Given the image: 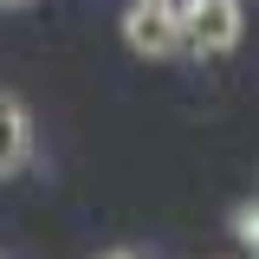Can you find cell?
Instances as JSON below:
<instances>
[{
  "label": "cell",
  "instance_id": "3957f363",
  "mask_svg": "<svg viewBox=\"0 0 259 259\" xmlns=\"http://www.w3.org/2000/svg\"><path fill=\"white\" fill-rule=\"evenodd\" d=\"M32 149V130H26V110H20V97L0 91V175H13Z\"/></svg>",
  "mask_w": 259,
  "mask_h": 259
},
{
  "label": "cell",
  "instance_id": "5b68a950",
  "mask_svg": "<svg viewBox=\"0 0 259 259\" xmlns=\"http://www.w3.org/2000/svg\"><path fill=\"white\" fill-rule=\"evenodd\" d=\"M104 259H143V253H130V246H117V253H104Z\"/></svg>",
  "mask_w": 259,
  "mask_h": 259
},
{
  "label": "cell",
  "instance_id": "7a4b0ae2",
  "mask_svg": "<svg viewBox=\"0 0 259 259\" xmlns=\"http://www.w3.org/2000/svg\"><path fill=\"white\" fill-rule=\"evenodd\" d=\"M123 46L136 59H175L182 26H175V0H130L123 13Z\"/></svg>",
  "mask_w": 259,
  "mask_h": 259
},
{
  "label": "cell",
  "instance_id": "8992f818",
  "mask_svg": "<svg viewBox=\"0 0 259 259\" xmlns=\"http://www.w3.org/2000/svg\"><path fill=\"white\" fill-rule=\"evenodd\" d=\"M0 7H20V0H0Z\"/></svg>",
  "mask_w": 259,
  "mask_h": 259
},
{
  "label": "cell",
  "instance_id": "6da1fadb",
  "mask_svg": "<svg viewBox=\"0 0 259 259\" xmlns=\"http://www.w3.org/2000/svg\"><path fill=\"white\" fill-rule=\"evenodd\" d=\"M175 26H182V52L221 59L240 46L246 13H240V0H175Z\"/></svg>",
  "mask_w": 259,
  "mask_h": 259
},
{
  "label": "cell",
  "instance_id": "277c9868",
  "mask_svg": "<svg viewBox=\"0 0 259 259\" xmlns=\"http://www.w3.org/2000/svg\"><path fill=\"white\" fill-rule=\"evenodd\" d=\"M233 233H240V246H246V253H259V201L233 207Z\"/></svg>",
  "mask_w": 259,
  "mask_h": 259
}]
</instances>
